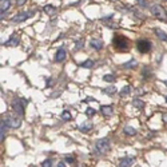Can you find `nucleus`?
<instances>
[{
  "mask_svg": "<svg viewBox=\"0 0 167 167\" xmlns=\"http://www.w3.org/2000/svg\"><path fill=\"white\" fill-rule=\"evenodd\" d=\"M114 46H115L118 50L126 51V50H128L130 42H128V39L123 35H115V38H114Z\"/></svg>",
  "mask_w": 167,
  "mask_h": 167,
  "instance_id": "f257e3e1",
  "label": "nucleus"
},
{
  "mask_svg": "<svg viewBox=\"0 0 167 167\" xmlns=\"http://www.w3.org/2000/svg\"><path fill=\"white\" fill-rule=\"evenodd\" d=\"M95 150H96V152H99V154H106L110 150V140L107 138H102V139L96 140Z\"/></svg>",
  "mask_w": 167,
  "mask_h": 167,
  "instance_id": "f03ea898",
  "label": "nucleus"
},
{
  "mask_svg": "<svg viewBox=\"0 0 167 167\" xmlns=\"http://www.w3.org/2000/svg\"><path fill=\"white\" fill-rule=\"evenodd\" d=\"M26 99H16L14 103H12V110L14 112H16L18 115L23 116L24 115V107H26Z\"/></svg>",
  "mask_w": 167,
  "mask_h": 167,
  "instance_id": "7ed1b4c3",
  "label": "nucleus"
},
{
  "mask_svg": "<svg viewBox=\"0 0 167 167\" xmlns=\"http://www.w3.org/2000/svg\"><path fill=\"white\" fill-rule=\"evenodd\" d=\"M150 11H151L152 15H155V18H158L159 20H167V14H166V11L163 10V7L155 4V6L150 7Z\"/></svg>",
  "mask_w": 167,
  "mask_h": 167,
  "instance_id": "20e7f679",
  "label": "nucleus"
},
{
  "mask_svg": "<svg viewBox=\"0 0 167 167\" xmlns=\"http://www.w3.org/2000/svg\"><path fill=\"white\" fill-rule=\"evenodd\" d=\"M136 47H138V51L142 52V54H147V52L151 51L152 48V44L148 42V40H138L136 43Z\"/></svg>",
  "mask_w": 167,
  "mask_h": 167,
  "instance_id": "39448f33",
  "label": "nucleus"
},
{
  "mask_svg": "<svg viewBox=\"0 0 167 167\" xmlns=\"http://www.w3.org/2000/svg\"><path fill=\"white\" fill-rule=\"evenodd\" d=\"M32 15H35V14H34V11H28V12H20V14L15 15L14 18L11 19V22H15V23H22V22H24V20H27L28 18H31Z\"/></svg>",
  "mask_w": 167,
  "mask_h": 167,
  "instance_id": "423d86ee",
  "label": "nucleus"
},
{
  "mask_svg": "<svg viewBox=\"0 0 167 167\" xmlns=\"http://www.w3.org/2000/svg\"><path fill=\"white\" fill-rule=\"evenodd\" d=\"M6 122L8 124L10 128H19L22 126V122H20L19 118H15V116H7L6 118Z\"/></svg>",
  "mask_w": 167,
  "mask_h": 167,
  "instance_id": "0eeeda50",
  "label": "nucleus"
},
{
  "mask_svg": "<svg viewBox=\"0 0 167 167\" xmlns=\"http://www.w3.org/2000/svg\"><path fill=\"white\" fill-rule=\"evenodd\" d=\"M134 162H135V159L131 157H124L122 158V159L119 161V166L120 167H131L134 165Z\"/></svg>",
  "mask_w": 167,
  "mask_h": 167,
  "instance_id": "6e6552de",
  "label": "nucleus"
},
{
  "mask_svg": "<svg viewBox=\"0 0 167 167\" xmlns=\"http://www.w3.org/2000/svg\"><path fill=\"white\" fill-rule=\"evenodd\" d=\"M43 11L46 12V15H48V16H54L56 14V7L52 6V4H46L43 8Z\"/></svg>",
  "mask_w": 167,
  "mask_h": 167,
  "instance_id": "1a4fd4ad",
  "label": "nucleus"
},
{
  "mask_svg": "<svg viewBox=\"0 0 167 167\" xmlns=\"http://www.w3.org/2000/svg\"><path fill=\"white\" fill-rule=\"evenodd\" d=\"M66 56H67L66 51H64L63 48H59V50H58V52H56V55H55V62H58V63L63 62V60L66 59Z\"/></svg>",
  "mask_w": 167,
  "mask_h": 167,
  "instance_id": "9d476101",
  "label": "nucleus"
},
{
  "mask_svg": "<svg viewBox=\"0 0 167 167\" xmlns=\"http://www.w3.org/2000/svg\"><path fill=\"white\" fill-rule=\"evenodd\" d=\"M19 44V36H16V35H12L10 40H7L6 43H4V46H7V47H11V46H18Z\"/></svg>",
  "mask_w": 167,
  "mask_h": 167,
  "instance_id": "9b49d317",
  "label": "nucleus"
},
{
  "mask_svg": "<svg viewBox=\"0 0 167 167\" xmlns=\"http://www.w3.org/2000/svg\"><path fill=\"white\" fill-rule=\"evenodd\" d=\"M90 46H91L94 50H102V47H103V42L99 39H92L91 42H90Z\"/></svg>",
  "mask_w": 167,
  "mask_h": 167,
  "instance_id": "f8f14e48",
  "label": "nucleus"
},
{
  "mask_svg": "<svg viewBox=\"0 0 167 167\" xmlns=\"http://www.w3.org/2000/svg\"><path fill=\"white\" fill-rule=\"evenodd\" d=\"M10 7H11V0H2V2H0V12H2V15Z\"/></svg>",
  "mask_w": 167,
  "mask_h": 167,
  "instance_id": "ddd939ff",
  "label": "nucleus"
},
{
  "mask_svg": "<svg viewBox=\"0 0 167 167\" xmlns=\"http://www.w3.org/2000/svg\"><path fill=\"white\" fill-rule=\"evenodd\" d=\"M100 112L103 114V115L108 116V115H111V114H112V107H111V106H102V107H100Z\"/></svg>",
  "mask_w": 167,
  "mask_h": 167,
  "instance_id": "4468645a",
  "label": "nucleus"
},
{
  "mask_svg": "<svg viewBox=\"0 0 167 167\" xmlns=\"http://www.w3.org/2000/svg\"><path fill=\"white\" fill-rule=\"evenodd\" d=\"M123 131H124L126 135H128V136H134V135H136V130L134 128V127H131V126H126Z\"/></svg>",
  "mask_w": 167,
  "mask_h": 167,
  "instance_id": "2eb2a0df",
  "label": "nucleus"
},
{
  "mask_svg": "<svg viewBox=\"0 0 167 167\" xmlns=\"http://www.w3.org/2000/svg\"><path fill=\"white\" fill-rule=\"evenodd\" d=\"M91 128H92V123H91V122H86V123L79 126V130H80V131H83V132L88 131V130H91Z\"/></svg>",
  "mask_w": 167,
  "mask_h": 167,
  "instance_id": "dca6fc26",
  "label": "nucleus"
},
{
  "mask_svg": "<svg viewBox=\"0 0 167 167\" xmlns=\"http://www.w3.org/2000/svg\"><path fill=\"white\" fill-rule=\"evenodd\" d=\"M155 34L158 35V38H159L161 40H165V42H167V35L165 34L163 31H161L159 28H157V30H155Z\"/></svg>",
  "mask_w": 167,
  "mask_h": 167,
  "instance_id": "f3484780",
  "label": "nucleus"
},
{
  "mask_svg": "<svg viewBox=\"0 0 167 167\" xmlns=\"http://www.w3.org/2000/svg\"><path fill=\"white\" fill-rule=\"evenodd\" d=\"M71 118H72V115L68 110H64V111L62 112V119L63 120H71Z\"/></svg>",
  "mask_w": 167,
  "mask_h": 167,
  "instance_id": "a211bd4d",
  "label": "nucleus"
},
{
  "mask_svg": "<svg viewBox=\"0 0 167 167\" xmlns=\"http://www.w3.org/2000/svg\"><path fill=\"white\" fill-rule=\"evenodd\" d=\"M143 102H142L140 99H134L132 100V106H134V107H136V108H142V107H143Z\"/></svg>",
  "mask_w": 167,
  "mask_h": 167,
  "instance_id": "6ab92c4d",
  "label": "nucleus"
},
{
  "mask_svg": "<svg viewBox=\"0 0 167 167\" xmlns=\"http://www.w3.org/2000/svg\"><path fill=\"white\" fill-rule=\"evenodd\" d=\"M80 66H82V67H84V68H91L92 66H94V62H92V60H84V62L83 63H80Z\"/></svg>",
  "mask_w": 167,
  "mask_h": 167,
  "instance_id": "aec40b11",
  "label": "nucleus"
},
{
  "mask_svg": "<svg viewBox=\"0 0 167 167\" xmlns=\"http://www.w3.org/2000/svg\"><path fill=\"white\" fill-rule=\"evenodd\" d=\"M136 64H138V63H136V60H134V59H132V60H130V62L124 63V64H123V67H124V68H130V67H136Z\"/></svg>",
  "mask_w": 167,
  "mask_h": 167,
  "instance_id": "412c9836",
  "label": "nucleus"
},
{
  "mask_svg": "<svg viewBox=\"0 0 167 167\" xmlns=\"http://www.w3.org/2000/svg\"><path fill=\"white\" fill-rule=\"evenodd\" d=\"M103 80L104 82H107V83H112V82H115V76L114 75H104Z\"/></svg>",
  "mask_w": 167,
  "mask_h": 167,
  "instance_id": "4be33fe9",
  "label": "nucleus"
},
{
  "mask_svg": "<svg viewBox=\"0 0 167 167\" xmlns=\"http://www.w3.org/2000/svg\"><path fill=\"white\" fill-rule=\"evenodd\" d=\"M115 92H116V88L115 87H107V88H104V94H107V95H114Z\"/></svg>",
  "mask_w": 167,
  "mask_h": 167,
  "instance_id": "5701e85b",
  "label": "nucleus"
},
{
  "mask_svg": "<svg viewBox=\"0 0 167 167\" xmlns=\"http://www.w3.org/2000/svg\"><path fill=\"white\" fill-rule=\"evenodd\" d=\"M130 91H131V87H130V86H126V87L120 91V96H126L127 94H130Z\"/></svg>",
  "mask_w": 167,
  "mask_h": 167,
  "instance_id": "b1692460",
  "label": "nucleus"
},
{
  "mask_svg": "<svg viewBox=\"0 0 167 167\" xmlns=\"http://www.w3.org/2000/svg\"><path fill=\"white\" fill-rule=\"evenodd\" d=\"M95 110H94V108H87V110H86V115H87V116H94V115H95Z\"/></svg>",
  "mask_w": 167,
  "mask_h": 167,
  "instance_id": "393cba45",
  "label": "nucleus"
},
{
  "mask_svg": "<svg viewBox=\"0 0 167 167\" xmlns=\"http://www.w3.org/2000/svg\"><path fill=\"white\" fill-rule=\"evenodd\" d=\"M136 2H138V4H139L140 7H143V8L147 7V2H146V0H136Z\"/></svg>",
  "mask_w": 167,
  "mask_h": 167,
  "instance_id": "a878e982",
  "label": "nucleus"
},
{
  "mask_svg": "<svg viewBox=\"0 0 167 167\" xmlns=\"http://www.w3.org/2000/svg\"><path fill=\"white\" fill-rule=\"evenodd\" d=\"M42 166H43V167H50V166H52V162H51L50 159H47V161H44V162H43Z\"/></svg>",
  "mask_w": 167,
  "mask_h": 167,
  "instance_id": "bb28decb",
  "label": "nucleus"
},
{
  "mask_svg": "<svg viewBox=\"0 0 167 167\" xmlns=\"http://www.w3.org/2000/svg\"><path fill=\"white\" fill-rule=\"evenodd\" d=\"M66 162H67V163H74L75 159L72 157H68V158H66Z\"/></svg>",
  "mask_w": 167,
  "mask_h": 167,
  "instance_id": "cd10ccee",
  "label": "nucleus"
},
{
  "mask_svg": "<svg viewBox=\"0 0 167 167\" xmlns=\"http://www.w3.org/2000/svg\"><path fill=\"white\" fill-rule=\"evenodd\" d=\"M83 44H84V42H83V40H79V42L76 43L75 46H76V48H82V46H83Z\"/></svg>",
  "mask_w": 167,
  "mask_h": 167,
  "instance_id": "c85d7f7f",
  "label": "nucleus"
},
{
  "mask_svg": "<svg viewBox=\"0 0 167 167\" xmlns=\"http://www.w3.org/2000/svg\"><path fill=\"white\" fill-rule=\"evenodd\" d=\"M26 2H27V0H16V4H18V6H23Z\"/></svg>",
  "mask_w": 167,
  "mask_h": 167,
  "instance_id": "c756f323",
  "label": "nucleus"
},
{
  "mask_svg": "<svg viewBox=\"0 0 167 167\" xmlns=\"http://www.w3.org/2000/svg\"><path fill=\"white\" fill-rule=\"evenodd\" d=\"M58 166H59V167H64V166H66V162H59Z\"/></svg>",
  "mask_w": 167,
  "mask_h": 167,
  "instance_id": "7c9ffc66",
  "label": "nucleus"
},
{
  "mask_svg": "<svg viewBox=\"0 0 167 167\" xmlns=\"http://www.w3.org/2000/svg\"><path fill=\"white\" fill-rule=\"evenodd\" d=\"M163 83H165V84H166V86H167V80H165V82H163Z\"/></svg>",
  "mask_w": 167,
  "mask_h": 167,
  "instance_id": "2f4dec72",
  "label": "nucleus"
},
{
  "mask_svg": "<svg viewBox=\"0 0 167 167\" xmlns=\"http://www.w3.org/2000/svg\"><path fill=\"white\" fill-rule=\"evenodd\" d=\"M166 102H167V96H166Z\"/></svg>",
  "mask_w": 167,
  "mask_h": 167,
  "instance_id": "473e14b6",
  "label": "nucleus"
}]
</instances>
